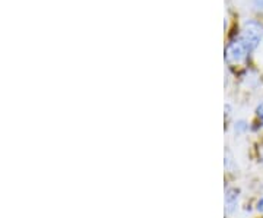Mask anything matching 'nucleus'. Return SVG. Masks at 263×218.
Returning a JSON list of instances; mask_svg holds the SVG:
<instances>
[{
  "label": "nucleus",
  "mask_w": 263,
  "mask_h": 218,
  "mask_svg": "<svg viewBox=\"0 0 263 218\" xmlns=\"http://www.w3.org/2000/svg\"><path fill=\"white\" fill-rule=\"evenodd\" d=\"M252 8L259 13H263V0H250Z\"/></svg>",
  "instance_id": "obj_5"
},
{
  "label": "nucleus",
  "mask_w": 263,
  "mask_h": 218,
  "mask_svg": "<svg viewBox=\"0 0 263 218\" xmlns=\"http://www.w3.org/2000/svg\"><path fill=\"white\" fill-rule=\"evenodd\" d=\"M249 131V123L243 120V119H240V120H237L234 123V132L237 135H243Z\"/></svg>",
  "instance_id": "obj_4"
},
{
  "label": "nucleus",
  "mask_w": 263,
  "mask_h": 218,
  "mask_svg": "<svg viewBox=\"0 0 263 218\" xmlns=\"http://www.w3.org/2000/svg\"><path fill=\"white\" fill-rule=\"evenodd\" d=\"M262 160H263V154H262Z\"/></svg>",
  "instance_id": "obj_8"
},
{
  "label": "nucleus",
  "mask_w": 263,
  "mask_h": 218,
  "mask_svg": "<svg viewBox=\"0 0 263 218\" xmlns=\"http://www.w3.org/2000/svg\"><path fill=\"white\" fill-rule=\"evenodd\" d=\"M263 37V25L257 19H247L243 24V28L240 32V38L249 46V48L254 51L260 44Z\"/></svg>",
  "instance_id": "obj_2"
},
{
  "label": "nucleus",
  "mask_w": 263,
  "mask_h": 218,
  "mask_svg": "<svg viewBox=\"0 0 263 218\" xmlns=\"http://www.w3.org/2000/svg\"><path fill=\"white\" fill-rule=\"evenodd\" d=\"M256 117L259 119V122H260V124L263 126V101L262 103H259L257 107H256Z\"/></svg>",
  "instance_id": "obj_6"
},
{
  "label": "nucleus",
  "mask_w": 263,
  "mask_h": 218,
  "mask_svg": "<svg viewBox=\"0 0 263 218\" xmlns=\"http://www.w3.org/2000/svg\"><path fill=\"white\" fill-rule=\"evenodd\" d=\"M238 199H240V190L235 188H228L226 190V211L227 214H233L238 208Z\"/></svg>",
  "instance_id": "obj_3"
},
{
  "label": "nucleus",
  "mask_w": 263,
  "mask_h": 218,
  "mask_svg": "<svg viewBox=\"0 0 263 218\" xmlns=\"http://www.w3.org/2000/svg\"><path fill=\"white\" fill-rule=\"evenodd\" d=\"M256 209L259 211V212H262L263 214V196L260 199L257 201V204H256Z\"/></svg>",
  "instance_id": "obj_7"
},
{
  "label": "nucleus",
  "mask_w": 263,
  "mask_h": 218,
  "mask_svg": "<svg viewBox=\"0 0 263 218\" xmlns=\"http://www.w3.org/2000/svg\"><path fill=\"white\" fill-rule=\"evenodd\" d=\"M252 50L246 44L245 41L237 35L233 38L226 47V60L228 65H243L247 62Z\"/></svg>",
  "instance_id": "obj_1"
}]
</instances>
